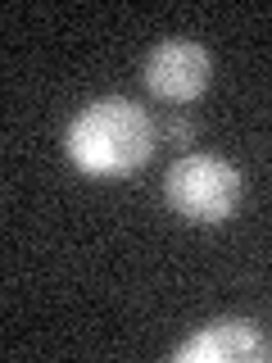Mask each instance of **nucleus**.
Segmentation results:
<instances>
[{
  "label": "nucleus",
  "mask_w": 272,
  "mask_h": 363,
  "mask_svg": "<svg viewBox=\"0 0 272 363\" xmlns=\"http://www.w3.org/2000/svg\"><path fill=\"white\" fill-rule=\"evenodd\" d=\"M164 196L177 218L213 227L241 204V168L218 155H181L164 177Z\"/></svg>",
  "instance_id": "2"
},
{
  "label": "nucleus",
  "mask_w": 272,
  "mask_h": 363,
  "mask_svg": "<svg viewBox=\"0 0 272 363\" xmlns=\"http://www.w3.org/2000/svg\"><path fill=\"white\" fill-rule=\"evenodd\" d=\"M154 155V123L132 100H96L68 123V159L91 177L136 173Z\"/></svg>",
  "instance_id": "1"
},
{
  "label": "nucleus",
  "mask_w": 272,
  "mask_h": 363,
  "mask_svg": "<svg viewBox=\"0 0 272 363\" xmlns=\"http://www.w3.org/2000/svg\"><path fill=\"white\" fill-rule=\"evenodd\" d=\"M272 340L264 336V327L249 318H218V323L200 327L186 345H177V363H249V359H268Z\"/></svg>",
  "instance_id": "4"
},
{
  "label": "nucleus",
  "mask_w": 272,
  "mask_h": 363,
  "mask_svg": "<svg viewBox=\"0 0 272 363\" xmlns=\"http://www.w3.org/2000/svg\"><path fill=\"white\" fill-rule=\"evenodd\" d=\"M164 136L168 141H196V123H186V118H173L164 128Z\"/></svg>",
  "instance_id": "5"
},
{
  "label": "nucleus",
  "mask_w": 272,
  "mask_h": 363,
  "mask_svg": "<svg viewBox=\"0 0 272 363\" xmlns=\"http://www.w3.org/2000/svg\"><path fill=\"white\" fill-rule=\"evenodd\" d=\"M145 86L159 100L186 105L209 86V50L200 41H159L145 60Z\"/></svg>",
  "instance_id": "3"
}]
</instances>
